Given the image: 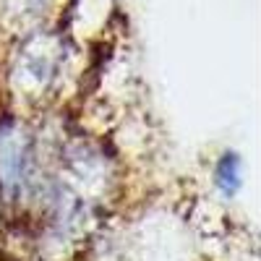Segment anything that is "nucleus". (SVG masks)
<instances>
[{"instance_id": "f257e3e1", "label": "nucleus", "mask_w": 261, "mask_h": 261, "mask_svg": "<svg viewBox=\"0 0 261 261\" xmlns=\"http://www.w3.org/2000/svg\"><path fill=\"white\" fill-rule=\"evenodd\" d=\"M220 180L225 183V191H227V183L230 180H232V188L238 186V160L232 154H227L225 162H222V167H220Z\"/></svg>"}]
</instances>
